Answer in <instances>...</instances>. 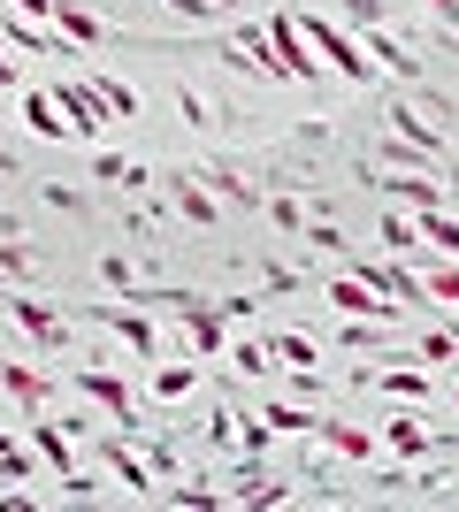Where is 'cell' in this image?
I'll use <instances>...</instances> for the list:
<instances>
[{
	"label": "cell",
	"mask_w": 459,
	"mask_h": 512,
	"mask_svg": "<svg viewBox=\"0 0 459 512\" xmlns=\"http://www.w3.org/2000/svg\"><path fill=\"white\" fill-rule=\"evenodd\" d=\"M299 31H306V46L322 54L329 77H352V85H368V77H375L368 46H360V31H337V23H322V16H299Z\"/></svg>",
	"instance_id": "6da1fadb"
},
{
	"label": "cell",
	"mask_w": 459,
	"mask_h": 512,
	"mask_svg": "<svg viewBox=\"0 0 459 512\" xmlns=\"http://www.w3.org/2000/svg\"><path fill=\"white\" fill-rule=\"evenodd\" d=\"M329 306H337L345 321H398V299L383 291V283H368L360 268H345V276L329 283Z\"/></svg>",
	"instance_id": "7a4b0ae2"
},
{
	"label": "cell",
	"mask_w": 459,
	"mask_h": 512,
	"mask_svg": "<svg viewBox=\"0 0 459 512\" xmlns=\"http://www.w3.org/2000/svg\"><path fill=\"white\" fill-rule=\"evenodd\" d=\"M161 192H169V207L184 214L192 230H215V222H222V207H215V192L199 184V169H169V176H161Z\"/></svg>",
	"instance_id": "3957f363"
},
{
	"label": "cell",
	"mask_w": 459,
	"mask_h": 512,
	"mask_svg": "<svg viewBox=\"0 0 459 512\" xmlns=\"http://www.w3.org/2000/svg\"><path fill=\"white\" fill-rule=\"evenodd\" d=\"M69 383L85 390V406H100V413H108L115 428H138V406H131V390L115 383V375H100V367H77Z\"/></svg>",
	"instance_id": "277c9868"
},
{
	"label": "cell",
	"mask_w": 459,
	"mask_h": 512,
	"mask_svg": "<svg viewBox=\"0 0 459 512\" xmlns=\"http://www.w3.org/2000/svg\"><path fill=\"white\" fill-rule=\"evenodd\" d=\"M360 46H368L375 69H391V77H421V46H406L391 23H368V31H360Z\"/></svg>",
	"instance_id": "5b68a950"
},
{
	"label": "cell",
	"mask_w": 459,
	"mask_h": 512,
	"mask_svg": "<svg viewBox=\"0 0 459 512\" xmlns=\"http://www.w3.org/2000/svg\"><path fill=\"white\" fill-rule=\"evenodd\" d=\"M92 321H100V329H115L131 352H161V329H153L146 306H131V299H123V306H92Z\"/></svg>",
	"instance_id": "8992f818"
},
{
	"label": "cell",
	"mask_w": 459,
	"mask_h": 512,
	"mask_svg": "<svg viewBox=\"0 0 459 512\" xmlns=\"http://www.w3.org/2000/svg\"><path fill=\"white\" fill-rule=\"evenodd\" d=\"M54 100H62V115H69V130H77V138H100V130L115 123L108 100H100L92 85H54Z\"/></svg>",
	"instance_id": "52a82bcc"
},
{
	"label": "cell",
	"mask_w": 459,
	"mask_h": 512,
	"mask_svg": "<svg viewBox=\"0 0 459 512\" xmlns=\"http://www.w3.org/2000/svg\"><path fill=\"white\" fill-rule=\"evenodd\" d=\"M360 383H375L383 398H406V406H429V375L421 367H360Z\"/></svg>",
	"instance_id": "ba28073f"
},
{
	"label": "cell",
	"mask_w": 459,
	"mask_h": 512,
	"mask_svg": "<svg viewBox=\"0 0 459 512\" xmlns=\"http://www.w3.org/2000/svg\"><path fill=\"white\" fill-rule=\"evenodd\" d=\"M54 31H62L69 46H100L108 39V16H92L85 0H54Z\"/></svg>",
	"instance_id": "9c48e42d"
},
{
	"label": "cell",
	"mask_w": 459,
	"mask_h": 512,
	"mask_svg": "<svg viewBox=\"0 0 459 512\" xmlns=\"http://www.w3.org/2000/svg\"><path fill=\"white\" fill-rule=\"evenodd\" d=\"M383 130H391L398 146H414V153H429V161H437V153H444V130H437V123H421L414 107H391V115H383Z\"/></svg>",
	"instance_id": "30bf717a"
},
{
	"label": "cell",
	"mask_w": 459,
	"mask_h": 512,
	"mask_svg": "<svg viewBox=\"0 0 459 512\" xmlns=\"http://www.w3.org/2000/svg\"><path fill=\"white\" fill-rule=\"evenodd\" d=\"M0 390H8L23 413H46V390H54V383H46L31 360H8V367H0Z\"/></svg>",
	"instance_id": "8fae6325"
},
{
	"label": "cell",
	"mask_w": 459,
	"mask_h": 512,
	"mask_svg": "<svg viewBox=\"0 0 459 512\" xmlns=\"http://www.w3.org/2000/svg\"><path fill=\"white\" fill-rule=\"evenodd\" d=\"M31 451L46 459V474H54V482H69V474H77V451H69V428H62V421H39V428H31Z\"/></svg>",
	"instance_id": "7c38bea8"
},
{
	"label": "cell",
	"mask_w": 459,
	"mask_h": 512,
	"mask_svg": "<svg viewBox=\"0 0 459 512\" xmlns=\"http://www.w3.org/2000/svg\"><path fill=\"white\" fill-rule=\"evenodd\" d=\"M322 214H329V199H299V192H276V199H268V222H276V230H291V237L314 230Z\"/></svg>",
	"instance_id": "4fadbf2b"
},
{
	"label": "cell",
	"mask_w": 459,
	"mask_h": 512,
	"mask_svg": "<svg viewBox=\"0 0 459 512\" xmlns=\"http://www.w3.org/2000/svg\"><path fill=\"white\" fill-rule=\"evenodd\" d=\"M314 436H322L337 459H352V467H360V459L375 451V436H368V428H352V421H314Z\"/></svg>",
	"instance_id": "5bb4252c"
},
{
	"label": "cell",
	"mask_w": 459,
	"mask_h": 512,
	"mask_svg": "<svg viewBox=\"0 0 459 512\" xmlns=\"http://www.w3.org/2000/svg\"><path fill=\"white\" fill-rule=\"evenodd\" d=\"M383 436H391V444L406 451V459H414V451H437V428L421 421V406H406L398 421H383Z\"/></svg>",
	"instance_id": "9a60e30c"
},
{
	"label": "cell",
	"mask_w": 459,
	"mask_h": 512,
	"mask_svg": "<svg viewBox=\"0 0 459 512\" xmlns=\"http://www.w3.org/2000/svg\"><path fill=\"white\" fill-rule=\"evenodd\" d=\"M23 123L39 130V138H69V115H62L54 92H23Z\"/></svg>",
	"instance_id": "2e32d148"
},
{
	"label": "cell",
	"mask_w": 459,
	"mask_h": 512,
	"mask_svg": "<svg viewBox=\"0 0 459 512\" xmlns=\"http://www.w3.org/2000/svg\"><path fill=\"white\" fill-rule=\"evenodd\" d=\"M383 192H391L398 199V207H414V214H429V207H444V192H437V184H429V176H383Z\"/></svg>",
	"instance_id": "e0dca14e"
},
{
	"label": "cell",
	"mask_w": 459,
	"mask_h": 512,
	"mask_svg": "<svg viewBox=\"0 0 459 512\" xmlns=\"http://www.w3.org/2000/svg\"><path fill=\"white\" fill-rule=\"evenodd\" d=\"M16 321H23L39 344H62V314H54L46 299H16Z\"/></svg>",
	"instance_id": "ac0fdd59"
},
{
	"label": "cell",
	"mask_w": 459,
	"mask_h": 512,
	"mask_svg": "<svg viewBox=\"0 0 459 512\" xmlns=\"http://www.w3.org/2000/svg\"><path fill=\"white\" fill-rule=\"evenodd\" d=\"M192 390H199V367H192V360H176V367H161V375H153V398H161V406L192 398Z\"/></svg>",
	"instance_id": "d6986e66"
},
{
	"label": "cell",
	"mask_w": 459,
	"mask_h": 512,
	"mask_svg": "<svg viewBox=\"0 0 459 512\" xmlns=\"http://www.w3.org/2000/svg\"><path fill=\"white\" fill-rule=\"evenodd\" d=\"M268 352H276V367H322V352H314V337H306V329H284Z\"/></svg>",
	"instance_id": "ffe728a7"
},
{
	"label": "cell",
	"mask_w": 459,
	"mask_h": 512,
	"mask_svg": "<svg viewBox=\"0 0 459 512\" xmlns=\"http://www.w3.org/2000/svg\"><path fill=\"white\" fill-rule=\"evenodd\" d=\"M414 230H421V237H429V245H437V253H452V260H459V222H452V214H444V207H429V214H414Z\"/></svg>",
	"instance_id": "44dd1931"
},
{
	"label": "cell",
	"mask_w": 459,
	"mask_h": 512,
	"mask_svg": "<svg viewBox=\"0 0 459 512\" xmlns=\"http://www.w3.org/2000/svg\"><path fill=\"white\" fill-rule=\"evenodd\" d=\"M261 421H268V436H314V406H291V398H284V406H268Z\"/></svg>",
	"instance_id": "7402d4cb"
},
{
	"label": "cell",
	"mask_w": 459,
	"mask_h": 512,
	"mask_svg": "<svg viewBox=\"0 0 459 512\" xmlns=\"http://www.w3.org/2000/svg\"><path fill=\"white\" fill-rule=\"evenodd\" d=\"M230 8L238 0H169V16H184V23H230Z\"/></svg>",
	"instance_id": "603a6c76"
},
{
	"label": "cell",
	"mask_w": 459,
	"mask_h": 512,
	"mask_svg": "<svg viewBox=\"0 0 459 512\" xmlns=\"http://www.w3.org/2000/svg\"><path fill=\"white\" fill-rule=\"evenodd\" d=\"M31 268H39V253L23 237H0V276H31Z\"/></svg>",
	"instance_id": "cb8c5ba5"
},
{
	"label": "cell",
	"mask_w": 459,
	"mask_h": 512,
	"mask_svg": "<svg viewBox=\"0 0 459 512\" xmlns=\"http://www.w3.org/2000/svg\"><path fill=\"white\" fill-rule=\"evenodd\" d=\"M383 329L391 321H345V352H383Z\"/></svg>",
	"instance_id": "d4e9b609"
},
{
	"label": "cell",
	"mask_w": 459,
	"mask_h": 512,
	"mask_svg": "<svg viewBox=\"0 0 459 512\" xmlns=\"http://www.w3.org/2000/svg\"><path fill=\"white\" fill-rule=\"evenodd\" d=\"M230 360H238V375H268V367H276V352H268L261 337H245L238 352H230Z\"/></svg>",
	"instance_id": "484cf974"
},
{
	"label": "cell",
	"mask_w": 459,
	"mask_h": 512,
	"mask_svg": "<svg viewBox=\"0 0 459 512\" xmlns=\"http://www.w3.org/2000/svg\"><path fill=\"white\" fill-rule=\"evenodd\" d=\"M421 283H429L437 306H459V268H421Z\"/></svg>",
	"instance_id": "4316f807"
},
{
	"label": "cell",
	"mask_w": 459,
	"mask_h": 512,
	"mask_svg": "<svg viewBox=\"0 0 459 512\" xmlns=\"http://www.w3.org/2000/svg\"><path fill=\"white\" fill-rule=\"evenodd\" d=\"M100 276H108V291H138V260L108 253V260H100Z\"/></svg>",
	"instance_id": "83f0119b"
},
{
	"label": "cell",
	"mask_w": 459,
	"mask_h": 512,
	"mask_svg": "<svg viewBox=\"0 0 459 512\" xmlns=\"http://www.w3.org/2000/svg\"><path fill=\"white\" fill-rule=\"evenodd\" d=\"M238 505H291V490L284 482H245V490H230Z\"/></svg>",
	"instance_id": "f1b7e54d"
},
{
	"label": "cell",
	"mask_w": 459,
	"mask_h": 512,
	"mask_svg": "<svg viewBox=\"0 0 459 512\" xmlns=\"http://www.w3.org/2000/svg\"><path fill=\"white\" fill-rule=\"evenodd\" d=\"M375 237H383V245H391V253H406V245H414V222H406V214H383V230H375Z\"/></svg>",
	"instance_id": "f546056e"
},
{
	"label": "cell",
	"mask_w": 459,
	"mask_h": 512,
	"mask_svg": "<svg viewBox=\"0 0 459 512\" xmlns=\"http://www.w3.org/2000/svg\"><path fill=\"white\" fill-rule=\"evenodd\" d=\"M92 92H100V100H108V115H131V85H115V77H92Z\"/></svg>",
	"instance_id": "4dcf8cb0"
},
{
	"label": "cell",
	"mask_w": 459,
	"mask_h": 512,
	"mask_svg": "<svg viewBox=\"0 0 459 512\" xmlns=\"http://www.w3.org/2000/svg\"><path fill=\"white\" fill-rule=\"evenodd\" d=\"M459 352V337H444V329H429V337H421V360H452Z\"/></svg>",
	"instance_id": "1f68e13d"
},
{
	"label": "cell",
	"mask_w": 459,
	"mask_h": 512,
	"mask_svg": "<svg viewBox=\"0 0 459 512\" xmlns=\"http://www.w3.org/2000/svg\"><path fill=\"white\" fill-rule=\"evenodd\" d=\"M345 16L360 23V31H368V23H383V0H345Z\"/></svg>",
	"instance_id": "d6a6232c"
},
{
	"label": "cell",
	"mask_w": 459,
	"mask_h": 512,
	"mask_svg": "<svg viewBox=\"0 0 459 512\" xmlns=\"http://www.w3.org/2000/svg\"><path fill=\"white\" fill-rule=\"evenodd\" d=\"M16 16H31V23H54V0H8Z\"/></svg>",
	"instance_id": "836d02e7"
},
{
	"label": "cell",
	"mask_w": 459,
	"mask_h": 512,
	"mask_svg": "<svg viewBox=\"0 0 459 512\" xmlns=\"http://www.w3.org/2000/svg\"><path fill=\"white\" fill-rule=\"evenodd\" d=\"M0 85H16V62H8V54H0Z\"/></svg>",
	"instance_id": "e575fe53"
},
{
	"label": "cell",
	"mask_w": 459,
	"mask_h": 512,
	"mask_svg": "<svg viewBox=\"0 0 459 512\" xmlns=\"http://www.w3.org/2000/svg\"><path fill=\"white\" fill-rule=\"evenodd\" d=\"M429 8H437V16H452V8H459V0H429Z\"/></svg>",
	"instance_id": "d590c367"
},
{
	"label": "cell",
	"mask_w": 459,
	"mask_h": 512,
	"mask_svg": "<svg viewBox=\"0 0 459 512\" xmlns=\"http://www.w3.org/2000/svg\"><path fill=\"white\" fill-rule=\"evenodd\" d=\"M0 451H8V436H0Z\"/></svg>",
	"instance_id": "8d00e7d4"
}]
</instances>
